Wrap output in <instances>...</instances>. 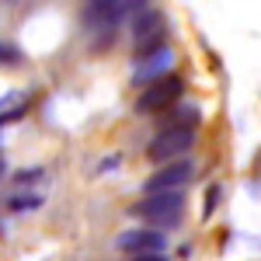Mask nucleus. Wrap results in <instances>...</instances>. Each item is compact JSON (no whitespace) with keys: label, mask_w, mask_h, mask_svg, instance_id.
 Masks as SVG:
<instances>
[{"label":"nucleus","mask_w":261,"mask_h":261,"mask_svg":"<svg viewBox=\"0 0 261 261\" xmlns=\"http://www.w3.org/2000/svg\"><path fill=\"white\" fill-rule=\"evenodd\" d=\"M18 63H24V53L11 42H0V66H18Z\"/></svg>","instance_id":"1a4fd4ad"},{"label":"nucleus","mask_w":261,"mask_h":261,"mask_svg":"<svg viewBox=\"0 0 261 261\" xmlns=\"http://www.w3.org/2000/svg\"><path fill=\"white\" fill-rule=\"evenodd\" d=\"M185 94V81L174 77V73H164L157 81H150L140 91V101H136V112L143 115H153V112H164V108H174Z\"/></svg>","instance_id":"7ed1b4c3"},{"label":"nucleus","mask_w":261,"mask_h":261,"mask_svg":"<svg viewBox=\"0 0 261 261\" xmlns=\"http://www.w3.org/2000/svg\"><path fill=\"white\" fill-rule=\"evenodd\" d=\"M133 261H167L164 251H146V254H133Z\"/></svg>","instance_id":"9b49d317"},{"label":"nucleus","mask_w":261,"mask_h":261,"mask_svg":"<svg viewBox=\"0 0 261 261\" xmlns=\"http://www.w3.org/2000/svg\"><path fill=\"white\" fill-rule=\"evenodd\" d=\"M0 178H4V157H0Z\"/></svg>","instance_id":"f8f14e48"},{"label":"nucleus","mask_w":261,"mask_h":261,"mask_svg":"<svg viewBox=\"0 0 261 261\" xmlns=\"http://www.w3.org/2000/svg\"><path fill=\"white\" fill-rule=\"evenodd\" d=\"M150 0H87L84 24L87 28H115L122 18H133Z\"/></svg>","instance_id":"20e7f679"},{"label":"nucleus","mask_w":261,"mask_h":261,"mask_svg":"<svg viewBox=\"0 0 261 261\" xmlns=\"http://www.w3.org/2000/svg\"><path fill=\"white\" fill-rule=\"evenodd\" d=\"M195 125L192 122H178V125H171V129H164L161 136H153L150 146H146V157L153 164H167L174 161V157H185L188 150H192V143H195Z\"/></svg>","instance_id":"f03ea898"},{"label":"nucleus","mask_w":261,"mask_h":261,"mask_svg":"<svg viewBox=\"0 0 261 261\" xmlns=\"http://www.w3.org/2000/svg\"><path fill=\"white\" fill-rule=\"evenodd\" d=\"M133 42H136V56L150 53L167 42V18L161 11H136V21H133Z\"/></svg>","instance_id":"39448f33"},{"label":"nucleus","mask_w":261,"mask_h":261,"mask_svg":"<svg viewBox=\"0 0 261 261\" xmlns=\"http://www.w3.org/2000/svg\"><path fill=\"white\" fill-rule=\"evenodd\" d=\"M192 178H195V164L185 157H174V161L161 164V171H153L143 188L146 192H181L185 185H192Z\"/></svg>","instance_id":"423d86ee"},{"label":"nucleus","mask_w":261,"mask_h":261,"mask_svg":"<svg viewBox=\"0 0 261 261\" xmlns=\"http://www.w3.org/2000/svg\"><path fill=\"white\" fill-rule=\"evenodd\" d=\"M171 66H174V53H171V45L164 42V45H157V49L136 56L133 81L136 84H150V81H157V77H164V73H171Z\"/></svg>","instance_id":"0eeeda50"},{"label":"nucleus","mask_w":261,"mask_h":261,"mask_svg":"<svg viewBox=\"0 0 261 261\" xmlns=\"http://www.w3.org/2000/svg\"><path fill=\"white\" fill-rule=\"evenodd\" d=\"M216 199H220V185H213V188H209V195H205V213H202V216H213Z\"/></svg>","instance_id":"9d476101"},{"label":"nucleus","mask_w":261,"mask_h":261,"mask_svg":"<svg viewBox=\"0 0 261 261\" xmlns=\"http://www.w3.org/2000/svg\"><path fill=\"white\" fill-rule=\"evenodd\" d=\"M115 247L125 251V254H146V251H164L167 247V237H164L157 226L153 230H125L119 241H115Z\"/></svg>","instance_id":"6e6552de"},{"label":"nucleus","mask_w":261,"mask_h":261,"mask_svg":"<svg viewBox=\"0 0 261 261\" xmlns=\"http://www.w3.org/2000/svg\"><path fill=\"white\" fill-rule=\"evenodd\" d=\"M129 213L157 230H174L185 220V195L181 192H146V199H140Z\"/></svg>","instance_id":"f257e3e1"}]
</instances>
